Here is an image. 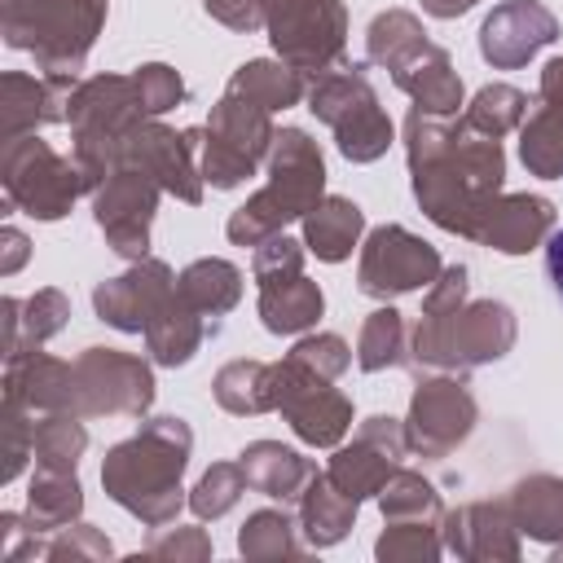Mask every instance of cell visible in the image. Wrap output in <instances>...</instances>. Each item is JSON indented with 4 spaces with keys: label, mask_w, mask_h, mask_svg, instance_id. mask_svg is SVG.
<instances>
[{
    "label": "cell",
    "mask_w": 563,
    "mask_h": 563,
    "mask_svg": "<svg viewBox=\"0 0 563 563\" xmlns=\"http://www.w3.org/2000/svg\"><path fill=\"white\" fill-rule=\"evenodd\" d=\"M545 273H550V286H554V295L563 299V229L545 242Z\"/></svg>",
    "instance_id": "cell-1"
}]
</instances>
